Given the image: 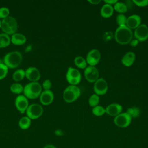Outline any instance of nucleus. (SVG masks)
Listing matches in <instances>:
<instances>
[{
  "label": "nucleus",
  "mask_w": 148,
  "mask_h": 148,
  "mask_svg": "<svg viewBox=\"0 0 148 148\" xmlns=\"http://www.w3.org/2000/svg\"><path fill=\"white\" fill-rule=\"evenodd\" d=\"M80 95V88L74 85L68 86L64 91L63 98L67 103H72L75 101Z\"/></svg>",
  "instance_id": "obj_5"
},
{
  "label": "nucleus",
  "mask_w": 148,
  "mask_h": 148,
  "mask_svg": "<svg viewBox=\"0 0 148 148\" xmlns=\"http://www.w3.org/2000/svg\"><path fill=\"white\" fill-rule=\"evenodd\" d=\"M122 106L119 103H111L105 108V113L110 116L116 117L121 113Z\"/></svg>",
  "instance_id": "obj_15"
},
{
  "label": "nucleus",
  "mask_w": 148,
  "mask_h": 148,
  "mask_svg": "<svg viewBox=\"0 0 148 148\" xmlns=\"http://www.w3.org/2000/svg\"><path fill=\"white\" fill-rule=\"evenodd\" d=\"M25 77L31 82H38L40 77L39 70L35 66H29L25 71Z\"/></svg>",
  "instance_id": "obj_14"
},
{
  "label": "nucleus",
  "mask_w": 148,
  "mask_h": 148,
  "mask_svg": "<svg viewBox=\"0 0 148 148\" xmlns=\"http://www.w3.org/2000/svg\"><path fill=\"white\" fill-rule=\"evenodd\" d=\"M51 82L49 79H46L42 83V87L45 90H49L51 87Z\"/></svg>",
  "instance_id": "obj_33"
},
{
  "label": "nucleus",
  "mask_w": 148,
  "mask_h": 148,
  "mask_svg": "<svg viewBox=\"0 0 148 148\" xmlns=\"http://www.w3.org/2000/svg\"><path fill=\"white\" fill-rule=\"evenodd\" d=\"M8 67L3 62L0 63V80L6 77L8 72Z\"/></svg>",
  "instance_id": "obj_30"
},
{
  "label": "nucleus",
  "mask_w": 148,
  "mask_h": 148,
  "mask_svg": "<svg viewBox=\"0 0 148 148\" xmlns=\"http://www.w3.org/2000/svg\"><path fill=\"white\" fill-rule=\"evenodd\" d=\"M131 117L127 112L121 113L114 119V123L120 128H126L130 125L131 122Z\"/></svg>",
  "instance_id": "obj_8"
},
{
  "label": "nucleus",
  "mask_w": 148,
  "mask_h": 148,
  "mask_svg": "<svg viewBox=\"0 0 148 148\" xmlns=\"http://www.w3.org/2000/svg\"><path fill=\"white\" fill-rule=\"evenodd\" d=\"M42 89V85L38 82H31L24 87V95L27 98L35 99L40 96Z\"/></svg>",
  "instance_id": "obj_3"
},
{
  "label": "nucleus",
  "mask_w": 148,
  "mask_h": 148,
  "mask_svg": "<svg viewBox=\"0 0 148 148\" xmlns=\"http://www.w3.org/2000/svg\"><path fill=\"white\" fill-rule=\"evenodd\" d=\"M104 2L106 4H109L110 5H114L116 3H117L118 1L117 0H104Z\"/></svg>",
  "instance_id": "obj_35"
},
{
  "label": "nucleus",
  "mask_w": 148,
  "mask_h": 148,
  "mask_svg": "<svg viewBox=\"0 0 148 148\" xmlns=\"http://www.w3.org/2000/svg\"><path fill=\"white\" fill-rule=\"evenodd\" d=\"M114 12V8L112 5L105 3L101 8V15L103 18H109L112 16Z\"/></svg>",
  "instance_id": "obj_20"
},
{
  "label": "nucleus",
  "mask_w": 148,
  "mask_h": 148,
  "mask_svg": "<svg viewBox=\"0 0 148 148\" xmlns=\"http://www.w3.org/2000/svg\"><path fill=\"white\" fill-rule=\"evenodd\" d=\"M114 10H115L116 12L123 14L127 12L128 8L125 3L121 2H117L114 5Z\"/></svg>",
  "instance_id": "obj_25"
},
{
  "label": "nucleus",
  "mask_w": 148,
  "mask_h": 148,
  "mask_svg": "<svg viewBox=\"0 0 148 148\" xmlns=\"http://www.w3.org/2000/svg\"><path fill=\"white\" fill-rule=\"evenodd\" d=\"M134 36L139 42H144L148 39V27L144 24L139 25L134 31Z\"/></svg>",
  "instance_id": "obj_10"
},
{
  "label": "nucleus",
  "mask_w": 148,
  "mask_h": 148,
  "mask_svg": "<svg viewBox=\"0 0 148 148\" xmlns=\"http://www.w3.org/2000/svg\"><path fill=\"white\" fill-rule=\"evenodd\" d=\"M135 60V54L132 51L127 52L123 57L121 59V62L123 65L127 67L132 66Z\"/></svg>",
  "instance_id": "obj_18"
},
{
  "label": "nucleus",
  "mask_w": 148,
  "mask_h": 148,
  "mask_svg": "<svg viewBox=\"0 0 148 148\" xmlns=\"http://www.w3.org/2000/svg\"><path fill=\"white\" fill-rule=\"evenodd\" d=\"M25 76V71L23 69H16L12 75L13 79L16 82L20 81Z\"/></svg>",
  "instance_id": "obj_24"
},
{
  "label": "nucleus",
  "mask_w": 148,
  "mask_h": 148,
  "mask_svg": "<svg viewBox=\"0 0 148 148\" xmlns=\"http://www.w3.org/2000/svg\"><path fill=\"white\" fill-rule=\"evenodd\" d=\"M1 28L4 33L12 35L16 32L18 28V24L16 19L10 16H9L1 20Z\"/></svg>",
  "instance_id": "obj_4"
},
{
  "label": "nucleus",
  "mask_w": 148,
  "mask_h": 148,
  "mask_svg": "<svg viewBox=\"0 0 148 148\" xmlns=\"http://www.w3.org/2000/svg\"><path fill=\"white\" fill-rule=\"evenodd\" d=\"M101 53L96 49H94L89 51L86 57V62L90 66H95L101 60Z\"/></svg>",
  "instance_id": "obj_12"
},
{
  "label": "nucleus",
  "mask_w": 148,
  "mask_h": 148,
  "mask_svg": "<svg viewBox=\"0 0 148 148\" xmlns=\"http://www.w3.org/2000/svg\"><path fill=\"white\" fill-rule=\"evenodd\" d=\"M88 2L92 5H98L101 2V0H88Z\"/></svg>",
  "instance_id": "obj_38"
},
{
  "label": "nucleus",
  "mask_w": 148,
  "mask_h": 148,
  "mask_svg": "<svg viewBox=\"0 0 148 148\" xmlns=\"http://www.w3.org/2000/svg\"><path fill=\"white\" fill-rule=\"evenodd\" d=\"M10 13L9 9L5 6H2L0 8V18H4L9 16Z\"/></svg>",
  "instance_id": "obj_32"
},
{
  "label": "nucleus",
  "mask_w": 148,
  "mask_h": 148,
  "mask_svg": "<svg viewBox=\"0 0 148 148\" xmlns=\"http://www.w3.org/2000/svg\"><path fill=\"white\" fill-rule=\"evenodd\" d=\"M133 34L132 30L126 25L119 26L116 29L114 38L116 41L120 45H127L132 40Z\"/></svg>",
  "instance_id": "obj_1"
},
{
  "label": "nucleus",
  "mask_w": 148,
  "mask_h": 148,
  "mask_svg": "<svg viewBox=\"0 0 148 148\" xmlns=\"http://www.w3.org/2000/svg\"><path fill=\"white\" fill-rule=\"evenodd\" d=\"M10 89L13 93L19 94L23 91L24 87L21 83H14L10 85Z\"/></svg>",
  "instance_id": "obj_26"
},
{
  "label": "nucleus",
  "mask_w": 148,
  "mask_h": 148,
  "mask_svg": "<svg viewBox=\"0 0 148 148\" xmlns=\"http://www.w3.org/2000/svg\"><path fill=\"white\" fill-rule=\"evenodd\" d=\"M25 112L30 119H36L42 116L43 108L40 104L34 103L28 105Z\"/></svg>",
  "instance_id": "obj_7"
},
{
  "label": "nucleus",
  "mask_w": 148,
  "mask_h": 148,
  "mask_svg": "<svg viewBox=\"0 0 148 148\" xmlns=\"http://www.w3.org/2000/svg\"><path fill=\"white\" fill-rule=\"evenodd\" d=\"M11 42L10 37L6 33H0V48L8 46Z\"/></svg>",
  "instance_id": "obj_21"
},
{
  "label": "nucleus",
  "mask_w": 148,
  "mask_h": 148,
  "mask_svg": "<svg viewBox=\"0 0 148 148\" xmlns=\"http://www.w3.org/2000/svg\"><path fill=\"white\" fill-rule=\"evenodd\" d=\"M1 20H0V28H1Z\"/></svg>",
  "instance_id": "obj_41"
},
{
  "label": "nucleus",
  "mask_w": 148,
  "mask_h": 148,
  "mask_svg": "<svg viewBox=\"0 0 148 148\" xmlns=\"http://www.w3.org/2000/svg\"><path fill=\"white\" fill-rule=\"evenodd\" d=\"M11 42L14 45H21L26 42V36L21 33L16 32L12 35L10 37Z\"/></svg>",
  "instance_id": "obj_19"
},
{
  "label": "nucleus",
  "mask_w": 148,
  "mask_h": 148,
  "mask_svg": "<svg viewBox=\"0 0 148 148\" xmlns=\"http://www.w3.org/2000/svg\"><path fill=\"white\" fill-rule=\"evenodd\" d=\"M116 23L119 26L126 25L127 17L124 14H119L116 17Z\"/></svg>",
  "instance_id": "obj_31"
},
{
  "label": "nucleus",
  "mask_w": 148,
  "mask_h": 148,
  "mask_svg": "<svg viewBox=\"0 0 148 148\" xmlns=\"http://www.w3.org/2000/svg\"><path fill=\"white\" fill-rule=\"evenodd\" d=\"M92 112L94 116H101L105 113V109L101 105H97L92 108Z\"/></svg>",
  "instance_id": "obj_28"
},
{
  "label": "nucleus",
  "mask_w": 148,
  "mask_h": 148,
  "mask_svg": "<svg viewBox=\"0 0 148 148\" xmlns=\"http://www.w3.org/2000/svg\"><path fill=\"white\" fill-rule=\"evenodd\" d=\"M75 65L79 68L85 69L87 67L86 60L82 56H77L74 59Z\"/></svg>",
  "instance_id": "obj_23"
},
{
  "label": "nucleus",
  "mask_w": 148,
  "mask_h": 148,
  "mask_svg": "<svg viewBox=\"0 0 148 148\" xmlns=\"http://www.w3.org/2000/svg\"><path fill=\"white\" fill-rule=\"evenodd\" d=\"M86 79L90 83H95L99 79V71L94 66L86 67L84 71Z\"/></svg>",
  "instance_id": "obj_9"
},
{
  "label": "nucleus",
  "mask_w": 148,
  "mask_h": 148,
  "mask_svg": "<svg viewBox=\"0 0 148 148\" xmlns=\"http://www.w3.org/2000/svg\"><path fill=\"white\" fill-rule=\"evenodd\" d=\"M31 123V119H30L28 116H23L20 118L18 121V125L20 128L22 130L28 129Z\"/></svg>",
  "instance_id": "obj_22"
},
{
  "label": "nucleus",
  "mask_w": 148,
  "mask_h": 148,
  "mask_svg": "<svg viewBox=\"0 0 148 148\" xmlns=\"http://www.w3.org/2000/svg\"><path fill=\"white\" fill-rule=\"evenodd\" d=\"M43 148H57V147L53 145L48 144V145H46V146H45Z\"/></svg>",
  "instance_id": "obj_39"
},
{
  "label": "nucleus",
  "mask_w": 148,
  "mask_h": 148,
  "mask_svg": "<svg viewBox=\"0 0 148 148\" xmlns=\"http://www.w3.org/2000/svg\"><path fill=\"white\" fill-rule=\"evenodd\" d=\"M108 89V83L103 78H99L94 84V91L98 95L105 94Z\"/></svg>",
  "instance_id": "obj_11"
},
{
  "label": "nucleus",
  "mask_w": 148,
  "mask_h": 148,
  "mask_svg": "<svg viewBox=\"0 0 148 148\" xmlns=\"http://www.w3.org/2000/svg\"><path fill=\"white\" fill-rule=\"evenodd\" d=\"M28 99L24 95H18L15 99V106L17 110L24 113L28 106Z\"/></svg>",
  "instance_id": "obj_13"
},
{
  "label": "nucleus",
  "mask_w": 148,
  "mask_h": 148,
  "mask_svg": "<svg viewBox=\"0 0 148 148\" xmlns=\"http://www.w3.org/2000/svg\"><path fill=\"white\" fill-rule=\"evenodd\" d=\"M55 134L57 135V136H61L62 135H64V132L61 130H56L55 131Z\"/></svg>",
  "instance_id": "obj_37"
},
{
  "label": "nucleus",
  "mask_w": 148,
  "mask_h": 148,
  "mask_svg": "<svg viewBox=\"0 0 148 148\" xmlns=\"http://www.w3.org/2000/svg\"><path fill=\"white\" fill-rule=\"evenodd\" d=\"M23 60V56L18 51H12L6 53L3 59V63L10 68L17 67Z\"/></svg>",
  "instance_id": "obj_2"
},
{
  "label": "nucleus",
  "mask_w": 148,
  "mask_h": 148,
  "mask_svg": "<svg viewBox=\"0 0 148 148\" xmlns=\"http://www.w3.org/2000/svg\"><path fill=\"white\" fill-rule=\"evenodd\" d=\"M126 112L129 114L131 119L138 117L140 114V110L138 107L136 106L130 107L128 108Z\"/></svg>",
  "instance_id": "obj_27"
},
{
  "label": "nucleus",
  "mask_w": 148,
  "mask_h": 148,
  "mask_svg": "<svg viewBox=\"0 0 148 148\" xmlns=\"http://www.w3.org/2000/svg\"><path fill=\"white\" fill-rule=\"evenodd\" d=\"M132 2L135 3L139 7H145L148 5V0H144V1H132Z\"/></svg>",
  "instance_id": "obj_34"
},
{
  "label": "nucleus",
  "mask_w": 148,
  "mask_h": 148,
  "mask_svg": "<svg viewBox=\"0 0 148 148\" xmlns=\"http://www.w3.org/2000/svg\"><path fill=\"white\" fill-rule=\"evenodd\" d=\"M39 99L40 102L45 105H47L52 103L54 99V94L52 91L49 90H44L42 91Z\"/></svg>",
  "instance_id": "obj_16"
},
{
  "label": "nucleus",
  "mask_w": 148,
  "mask_h": 148,
  "mask_svg": "<svg viewBox=\"0 0 148 148\" xmlns=\"http://www.w3.org/2000/svg\"><path fill=\"white\" fill-rule=\"evenodd\" d=\"M141 24V18L139 15L133 14L127 18L126 25L131 29H136Z\"/></svg>",
  "instance_id": "obj_17"
},
{
  "label": "nucleus",
  "mask_w": 148,
  "mask_h": 148,
  "mask_svg": "<svg viewBox=\"0 0 148 148\" xmlns=\"http://www.w3.org/2000/svg\"><path fill=\"white\" fill-rule=\"evenodd\" d=\"M66 79L71 85L76 86L80 82L82 75L79 70L73 67H69L66 74Z\"/></svg>",
  "instance_id": "obj_6"
},
{
  "label": "nucleus",
  "mask_w": 148,
  "mask_h": 148,
  "mask_svg": "<svg viewBox=\"0 0 148 148\" xmlns=\"http://www.w3.org/2000/svg\"><path fill=\"white\" fill-rule=\"evenodd\" d=\"M130 45H131V46H132V47H135V46H136L138 45L139 41H138V40H136V39H134V40H132L130 42Z\"/></svg>",
  "instance_id": "obj_36"
},
{
  "label": "nucleus",
  "mask_w": 148,
  "mask_h": 148,
  "mask_svg": "<svg viewBox=\"0 0 148 148\" xmlns=\"http://www.w3.org/2000/svg\"><path fill=\"white\" fill-rule=\"evenodd\" d=\"M99 100L100 99L99 95L95 94H92L88 99V104L90 105V106L94 108L98 105Z\"/></svg>",
  "instance_id": "obj_29"
},
{
  "label": "nucleus",
  "mask_w": 148,
  "mask_h": 148,
  "mask_svg": "<svg viewBox=\"0 0 148 148\" xmlns=\"http://www.w3.org/2000/svg\"><path fill=\"white\" fill-rule=\"evenodd\" d=\"M31 49H32L31 46V45H28V46H27V47L25 49V51H30L31 50Z\"/></svg>",
  "instance_id": "obj_40"
}]
</instances>
